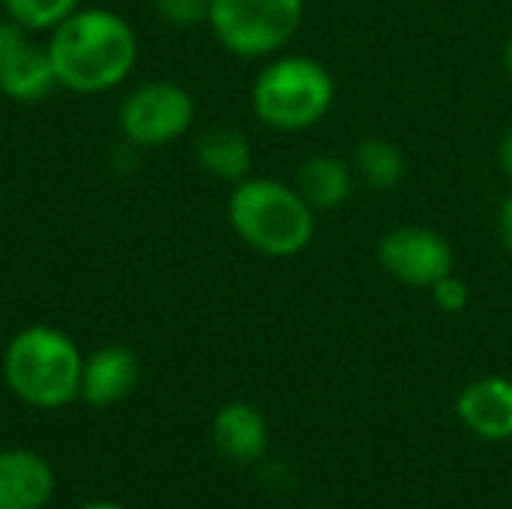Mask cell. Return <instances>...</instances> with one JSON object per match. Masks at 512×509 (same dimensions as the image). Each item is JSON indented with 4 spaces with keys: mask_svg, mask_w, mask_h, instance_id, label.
Wrapping results in <instances>:
<instances>
[{
    "mask_svg": "<svg viewBox=\"0 0 512 509\" xmlns=\"http://www.w3.org/2000/svg\"><path fill=\"white\" fill-rule=\"evenodd\" d=\"M48 57L57 87L72 93H108L123 84L138 63V33L114 9L78 6L48 33Z\"/></svg>",
    "mask_w": 512,
    "mask_h": 509,
    "instance_id": "1",
    "label": "cell"
},
{
    "mask_svg": "<svg viewBox=\"0 0 512 509\" xmlns=\"http://www.w3.org/2000/svg\"><path fill=\"white\" fill-rule=\"evenodd\" d=\"M231 231L258 255L294 258L315 240V210L297 186L273 177H246L228 195Z\"/></svg>",
    "mask_w": 512,
    "mask_h": 509,
    "instance_id": "2",
    "label": "cell"
},
{
    "mask_svg": "<svg viewBox=\"0 0 512 509\" xmlns=\"http://www.w3.org/2000/svg\"><path fill=\"white\" fill-rule=\"evenodd\" d=\"M84 354L75 339L48 324L18 330L3 351V378L15 399L36 411H57L78 399Z\"/></svg>",
    "mask_w": 512,
    "mask_h": 509,
    "instance_id": "3",
    "label": "cell"
},
{
    "mask_svg": "<svg viewBox=\"0 0 512 509\" xmlns=\"http://www.w3.org/2000/svg\"><path fill=\"white\" fill-rule=\"evenodd\" d=\"M333 102V72L306 54H276L252 81V111L273 132H309L330 114Z\"/></svg>",
    "mask_w": 512,
    "mask_h": 509,
    "instance_id": "4",
    "label": "cell"
},
{
    "mask_svg": "<svg viewBox=\"0 0 512 509\" xmlns=\"http://www.w3.org/2000/svg\"><path fill=\"white\" fill-rule=\"evenodd\" d=\"M306 0H210V30L243 60L276 57L300 30Z\"/></svg>",
    "mask_w": 512,
    "mask_h": 509,
    "instance_id": "5",
    "label": "cell"
},
{
    "mask_svg": "<svg viewBox=\"0 0 512 509\" xmlns=\"http://www.w3.org/2000/svg\"><path fill=\"white\" fill-rule=\"evenodd\" d=\"M195 120L192 93L168 78L144 81L129 90L117 108V126L129 147H165L189 132Z\"/></svg>",
    "mask_w": 512,
    "mask_h": 509,
    "instance_id": "6",
    "label": "cell"
},
{
    "mask_svg": "<svg viewBox=\"0 0 512 509\" xmlns=\"http://www.w3.org/2000/svg\"><path fill=\"white\" fill-rule=\"evenodd\" d=\"M378 264L387 276L411 288H432L453 273L456 255L444 234L426 225H396L378 240Z\"/></svg>",
    "mask_w": 512,
    "mask_h": 509,
    "instance_id": "7",
    "label": "cell"
},
{
    "mask_svg": "<svg viewBox=\"0 0 512 509\" xmlns=\"http://www.w3.org/2000/svg\"><path fill=\"white\" fill-rule=\"evenodd\" d=\"M57 90L48 48L12 18H0V93L12 102L33 105Z\"/></svg>",
    "mask_w": 512,
    "mask_h": 509,
    "instance_id": "8",
    "label": "cell"
},
{
    "mask_svg": "<svg viewBox=\"0 0 512 509\" xmlns=\"http://www.w3.org/2000/svg\"><path fill=\"white\" fill-rule=\"evenodd\" d=\"M141 360L126 345H102L81 366V390L78 399L90 408H114L138 387Z\"/></svg>",
    "mask_w": 512,
    "mask_h": 509,
    "instance_id": "9",
    "label": "cell"
},
{
    "mask_svg": "<svg viewBox=\"0 0 512 509\" xmlns=\"http://www.w3.org/2000/svg\"><path fill=\"white\" fill-rule=\"evenodd\" d=\"M54 495L51 465L24 447L0 450V509H45Z\"/></svg>",
    "mask_w": 512,
    "mask_h": 509,
    "instance_id": "10",
    "label": "cell"
},
{
    "mask_svg": "<svg viewBox=\"0 0 512 509\" xmlns=\"http://www.w3.org/2000/svg\"><path fill=\"white\" fill-rule=\"evenodd\" d=\"M459 420L486 441L512 438V381L507 378H480L468 384L456 399Z\"/></svg>",
    "mask_w": 512,
    "mask_h": 509,
    "instance_id": "11",
    "label": "cell"
},
{
    "mask_svg": "<svg viewBox=\"0 0 512 509\" xmlns=\"http://www.w3.org/2000/svg\"><path fill=\"white\" fill-rule=\"evenodd\" d=\"M213 444L231 462H255L270 444V426L255 405L231 402L213 417Z\"/></svg>",
    "mask_w": 512,
    "mask_h": 509,
    "instance_id": "12",
    "label": "cell"
},
{
    "mask_svg": "<svg viewBox=\"0 0 512 509\" xmlns=\"http://www.w3.org/2000/svg\"><path fill=\"white\" fill-rule=\"evenodd\" d=\"M198 165L225 183H240L252 171V144L243 129L231 123H216L195 138Z\"/></svg>",
    "mask_w": 512,
    "mask_h": 509,
    "instance_id": "13",
    "label": "cell"
},
{
    "mask_svg": "<svg viewBox=\"0 0 512 509\" xmlns=\"http://www.w3.org/2000/svg\"><path fill=\"white\" fill-rule=\"evenodd\" d=\"M354 168L330 153H312L303 159L297 171V189L309 201V207L318 210H336L342 207L354 192Z\"/></svg>",
    "mask_w": 512,
    "mask_h": 509,
    "instance_id": "14",
    "label": "cell"
},
{
    "mask_svg": "<svg viewBox=\"0 0 512 509\" xmlns=\"http://www.w3.org/2000/svg\"><path fill=\"white\" fill-rule=\"evenodd\" d=\"M351 168L372 189H396L402 183L408 165H405L399 144H393L387 138H363L354 147Z\"/></svg>",
    "mask_w": 512,
    "mask_h": 509,
    "instance_id": "15",
    "label": "cell"
},
{
    "mask_svg": "<svg viewBox=\"0 0 512 509\" xmlns=\"http://www.w3.org/2000/svg\"><path fill=\"white\" fill-rule=\"evenodd\" d=\"M3 15L18 21L30 33H51L57 24H63L81 0H0Z\"/></svg>",
    "mask_w": 512,
    "mask_h": 509,
    "instance_id": "16",
    "label": "cell"
},
{
    "mask_svg": "<svg viewBox=\"0 0 512 509\" xmlns=\"http://www.w3.org/2000/svg\"><path fill=\"white\" fill-rule=\"evenodd\" d=\"M153 9L174 27H195L210 18V0H153Z\"/></svg>",
    "mask_w": 512,
    "mask_h": 509,
    "instance_id": "17",
    "label": "cell"
},
{
    "mask_svg": "<svg viewBox=\"0 0 512 509\" xmlns=\"http://www.w3.org/2000/svg\"><path fill=\"white\" fill-rule=\"evenodd\" d=\"M429 294H432V303H435L441 312H447V315H459V312L468 306V300H471L468 282H462L456 273H447L444 279H438V282L429 288Z\"/></svg>",
    "mask_w": 512,
    "mask_h": 509,
    "instance_id": "18",
    "label": "cell"
},
{
    "mask_svg": "<svg viewBox=\"0 0 512 509\" xmlns=\"http://www.w3.org/2000/svg\"><path fill=\"white\" fill-rule=\"evenodd\" d=\"M498 234H501L504 249L512 255V195L504 198V204L498 210Z\"/></svg>",
    "mask_w": 512,
    "mask_h": 509,
    "instance_id": "19",
    "label": "cell"
},
{
    "mask_svg": "<svg viewBox=\"0 0 512 509\" xmlns=\"http://www.w3.org/2000/svg\"><path fill=\"white\" fill-rule=\"evenodd\" d=\"M498 165H501V171L512 180V126L501 135V144H498Z\"/></svg>",
    "mask_w": 512,
    "mask_h": 509,
    "instance_id": "20",
    "label": "cell"
},
{
    "mask_svg": "<svg viewBox=\"0 0 512 509\" xmlns=\"http://www.w3.org/2000/svg\"><path fill=\"white\" fill-rule=\"evenodd\" d=\"M504 72H507V78L512 81V33L510 39H507V45H504Z\"/></svg>",
    "mask_w": 512,
    "mask_h": 509,
    "instance_id": "21",
    "label": "cell"
},
{
    "mask_svg": "<svg viewBox=\"0 0 512 509\" xmlns=\"http://www.w3.org/2000/svg\"><path fill=\"white\" fill-rule=\"evenodd\" d=\"M78 509H126V507H120V504H114V501H90V504H81Z\"/></svg>",
    "mask_w": 512,
    "mask_h": 509,
    "instance_id": "22",
    "label": "cell"
},
{
    "mask_svg": "<svg viewBox=\"0 0 512 509\" xmlns=\"http://www.w3.org/2000/svg\"><path fill=\"white\" fill-rule=\"evenodd\" d=\"M0 12H3V6H0Z\"/></svg>",
    "mask_w": 512,
    "mask_h": 509,
    "instance_id": "23",
    "label": "cell"
}]
</instances>
